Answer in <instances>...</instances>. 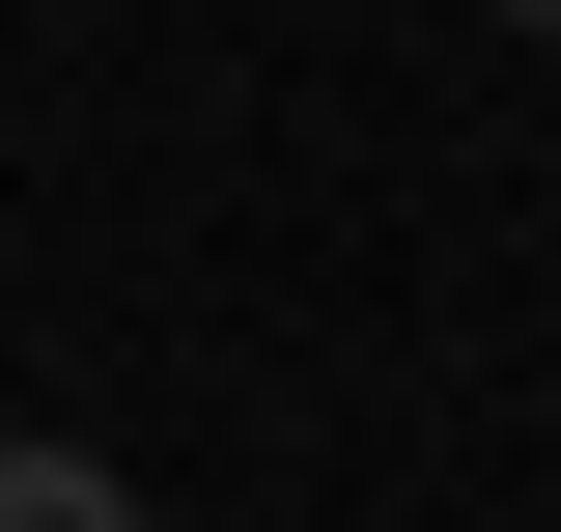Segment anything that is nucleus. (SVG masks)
Wrapping results in <instances>:
<instances>
[{
	"mask_svg": "<svg viewBox=\"0 0 561 532\" xmlns=\"http://www.w3.org/2000/svg\"><path fill=\"white\" fill-rule=\"evenodd\" d=\"M0 532H140V476L113 449H0Z\"/></svg>",
	"mask_w": 561,
	"mask_h": 532,
	"instance_id": "obj_1",
	"label": "nucleus"
},
{
	"mask_svg": "<svg viewBox=\"0 0 561 532\" xmlns=\"http://www.w3.org/2000/svg\"><path fill=\"white\" fill-rule=\"evenodd\" d=\"M505 28H534V57H561V0H505Z\"/></svg>",
	"mask_w": 561,
	"mask_h": 532,
	"instance_id": "obj_2",
	"label": "nucleus"
}]
</instances>
